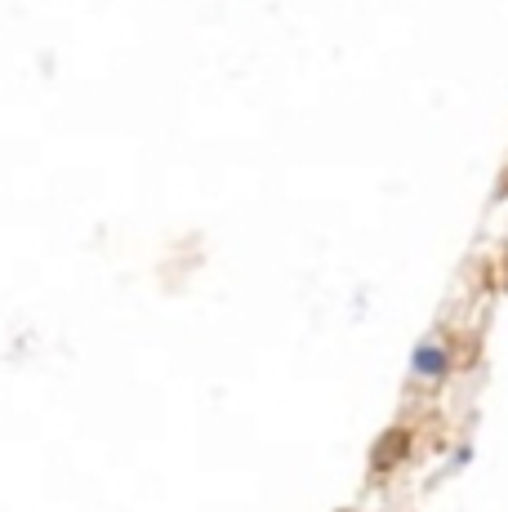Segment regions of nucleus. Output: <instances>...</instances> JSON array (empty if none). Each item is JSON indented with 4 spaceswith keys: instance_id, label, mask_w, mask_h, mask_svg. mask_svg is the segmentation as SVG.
<instances>
[{
    "instance_id": "1",
    "label": "nucleus",
    "mask_w": 508,
    "mask_h": 512,
    "mask_svg": "<svg viewBox=\"0 0 508 512\" xmlns=\"http://www.w3.org/2000/svg\"><path fill=\"white\" fill-rule=\"evenodd\" d=\"M415 370H419V374H442V370H446L442 348H437V343H424V348L415 352Z\"/></svg>"
}]
</instances>
